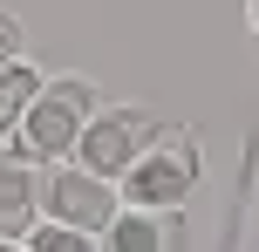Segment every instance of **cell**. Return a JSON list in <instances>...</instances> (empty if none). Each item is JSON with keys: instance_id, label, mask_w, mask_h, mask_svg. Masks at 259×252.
Masks as SVG:
<instances>
[{"instance_id": "1", "label": "cell", "mask_w": 259, "mask_h": 252, "mask_svg": "<svg viewBox=\"0 0 259 252\" xmlns=\"http://www.w3.org/2000/svg\"><path fill=\"white\" fill-rule=\"evenodd\" d=\"M103 109V89H96L89 75H41L34 103H27L21 130H14V150H21L27 164H68V150H75L82 123Z\"/></svg>"}, {"instance_id": "2", "label": "cell", "mask_w": 259, "mask_h": 252, "mask_svg": "<svg viewBox=\"0 0 259 252\" xmlns=\"http://www.w3.org/2000/svg\"><path fill=\"white\" fill-rule=\"evenodd\" d=\"M198 177H205L198 136L164 123V136H157V143L116 177V198H123V205H143V212H184V198L198 191Z\"/></svg>"}, {"instance_id": "3", "label": "cell", "mask_w": 259, "mask_h": 252, "mask_svg": "<svg viewBox=\"0 0 259 252\" xmlns=\"http://www.w3.org/2000/svg\"><path fill=\"white\" fill-rule=\"evenodd\" d=\"M157 136H164V123H157L150 109H137V103H116V109H109V103H103L89 123H82V136H75V150H68V164H82L89 177L116 184L130 164L157 143Z\"/></svg>"}, {"instance_id": "4", "label": "cell", "mask_w": 259, "mask_h": 252, "mask_svg": "<svg viewBox=\"0 0 259 252\" xmlns=\"http://www.w3.org/2000/svg\"><path fill=\"white\" fill-rule=\"evenodd\" d=\"M116 184H103V177H89L82 164H48L41 171V225H68V232H103L109 218H116Z\"/></svg>"}, {"instance_id": "5", "label": "cell", "mask_w": 259, "mask_h": 252, "mask_svg": "<svg viewBox=\"0 0 259 252\" xmlns=\"http://www.w3.org/2000/svg\"><path fill=\"white\" fill-rule=\"evenodd\" d=\"M96 252H191V225H184V212L116 205V218L96 232Z\"/></svg>"}, {"instance_id": "6", "label": "cell", "mask_w": 259, "mask_h": 252, "mask_svg": "<svg viewBox=\"0 0 259 252\" xmlns=\"http://www.w3.org/2000/svg\"><path fill=\"white\" fill-rule=\"evenodd\" d=\"M41 225V164L0 143V239H27Z\"/></svg>"}, {"instance_id": "7", "label": "cell", "mask_w": 259, "mask_h": 252, "mask_svg": "<svg viewBox=\"0 0 259 252\" xmlns=\"http://www.w3.org/2000/svg\"><path fill=\"white\" fill-rule=\"evenodd\" d=\"M34 89H41V68L27 62V55L0 68V143H14V130H21L27 103H34Z\"/></svg>"}, {"instance_id": "8", "label": "cell", "mask_w": 259, "mask_h": 252, "mask_svg": "<svg viewBox=\"0 0 259 252\" xmlns=\"http://www.w3.org/2000/svg\"><path fill=\"white\" fill-rule=\"evenodd\" d=\"M21 245H27V252H96L89 232H68V225H34Z\"/></svg>"}, {"instance_id": "9", "label": "cell", "mask_w": 259, "mask_h": 252, "mask_svg": "<svg viewBox=\"0 0 259 252\" xmlns=\"http://www.w3.org/2000/svg\"><path fill=\"white\" fill-rule=\"evenodd\" d=\"M21 55H27V27H21V14H7V7H0V68H7V62H21Z\"/></svg>"}, {"instance_id": "10", "label": "cell", "mask_w": 259, "mask_h": 252, "mask_svg": "<svg viewBox=\"0 0 259 252\" xmlns=\"http://www.w3.org/2000/svg\"><path fill=\"white\" fill-rule=\"evenodd\" d=\"M0 252H27V245H21V239H0Z\"/></svg>"}]
</instances>
